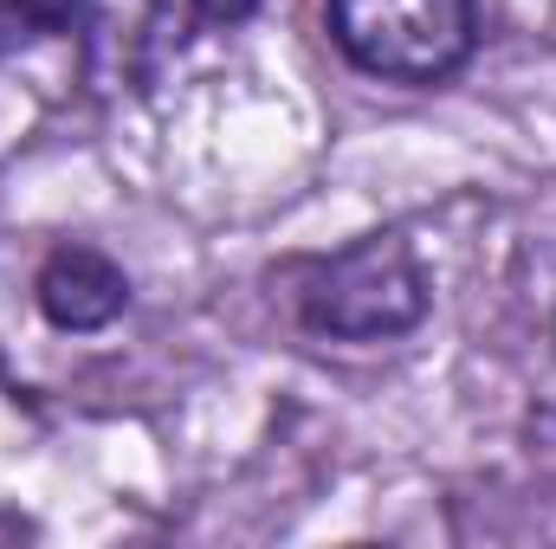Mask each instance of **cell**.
<instances>
[{"label":"cell","mask_w":556,"mask_h":549,"mask_svg":"<svg viewBox=\"0 0 556 549\" xmlns=\"http://www.w3.org/2000/svg\"><path fill=\"white\" fill-rule=\"evenodd\" d=\"M337 52L382 85H446L479 52V0H324Z\"/></svg>","instance_id":"1"},{"label":"cell","mask_w":556,"mask_h":549,"mask_svg":"<svg viewBox=\"0 0 556 549\" xmlns=\"http://www.w3.org/2000/svg\"><path fill=\"white\" fill-rule=\"evenodd\" d=\"M433 304V278L402 233H369L324 259L304 284V330L337 343H389L408 336Z\"/></svg>","instance_id":"2"},{"label":"cell","mask_w":556,"mask_h":549,"mask_svg":"<svg viewBox=\"0 0 556 549\" xmlns=\"http://www.w3.org/2000/svg\"><path fill=\"white\" fill-rule=\"evenodd\" d=\"M253 0H46V20L72 33L98 85H142L207 20H240Z\"/></svg>","instance_id":"3"},{"label":"cell","mask_w":556,"mask_h":549,"mask_svg":"<svg viewBox=\"0 0 556 549\" xmlns=\"http://www.w3.org/2000/svg\"><path fill=\"white\" fill-rule=\"evenodd\" d=\"M33 304L52 330L98 336L130 310V278L98 246H59V253H46V266L33 278Z\"/></svg>","instance_id":"4"}]
</instances>
